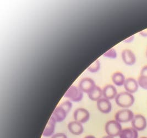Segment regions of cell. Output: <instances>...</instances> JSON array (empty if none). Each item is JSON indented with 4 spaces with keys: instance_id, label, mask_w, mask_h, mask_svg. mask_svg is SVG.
Masks as SVG:
<instances>
[{
    "instance_id": "8fae6325",
    "label": "cell",
    "mask_w": 147,
    "mask_h": 138,
    "mask_svg": "<svg viewBox=\"0 0 147 138\" xmlns=\"http://www.w3.org/2000/svg\"><path fill=\"white\" fill-rule=\"evenodd\" d=\"M56 123V121L51 116L47 123L45 128L44 129V131L42 133V136L47 138L53 136L55 131Z\"/></svg>"
},
{
    "instance_id": "277c9868",
    "label": "cell",
    "mask_w": 147,
    "mask_h": 138,
    "mask_svg": "<svg viewBox=\"0 0 147 138\" xmlns=\"http://www.w3.org/2000/svg\"><path fill=\"white\" fill-rule=\"evenodd\" d=\"M134 112L128 109H123L119 111L115 114V120L119 123H127L134 119Z\"/></svg>"
},
{
    "instance_id": "cb8c5ba5",
    "label": "cell",
    "mask_w": 147,
    "mask_h": 138,
    "mask_svg": "<svg viewBox=\"0 0 147 138\" xmlns=\"http://www.w3.org/2000/svg\"><path fill=\"white\" fill-rule=\"evenodd\" d=\"M85 138H96L95 137H94V136H92V135H88V136H87V137H86Z\"/></svg>"
},
{
    "instance_id": "44dd1931",
    "label": "cell",
    "mask_w": 147,
    "mask_h": 138,
    "mask_svg": "<svg viewBox=\"0 0 147 138\" xmlns=\"http://www.w3.org/2000/svg\"><path fill=\"white\" fill-rule=\"evenodd\" d=\"M51 138H67V135L62 133H59L52 136Z\"/></svg>"
},
{
    "instance_id": "7a4b0ae2",
    "label": "cell",
    "mask_w": 147,
    "mask_h": 138,
    "mask_svg": "<svg viewBox=\"0 0 147 138\" xmlns=\"http://www.w3.org/2000/svg\"><path fill=\"white\" fill-rule=\"evenodd\" d=\"M134 95L127 92L119 93L115 98L116 104L122 108L131 107L134 105Z\"/></svg>"
},
{
    "instance_id": "4316f807",
    "label": "cell",
    "mask_w": 147,
    "mask_h": 138,
    "mask_svg": "<svg viewBox=\"0 0 147 138\" xmlns=\"http://www.w3.org/2000/svg\"></svg>"
},
{
    "instance_id": "9a60e30c",
    "label": "cell",
    "mask_w": 147,
    "mask_h": 138,
    "mask_svg": "<svg viewBox=\"0 0 147 138\" xmlns=\"http://www.w3.org/2000/svg\"><path fill=\"white\" fill-rule=\"evenodd\" d=\"M119 137L120 138H138V133L133 127L127 128L122 129Z\"/></svg>"
},
{
    "instance_id": "ac0fdd59",
    "label": "cell",
    "mask_w": 147,
    "mask_h": 138,
    "mask_svg": "<svg viewBox=\"0 0 147 138\" xmlns=\"http://www.w3.org/2000/svg\"><path fill=\"white\" fill-rule=\"evenodd\" d=\"M138 83L142 89L147 90V75L140 74L138 79Z\"/></svg>"
},
{
    "instance_id": "ba28073f",
    "label": "cell",
    "mask_w": 147,
    "mask_h": 138,
    "mask_svg": "<svg viewBox=\"0 0 147 138\" xmlns=\"http://www.w3.org/2000/svg\"><path fill=\"white\" fill-rule=\"evenodd\" d=\"M95 86V82L93 79L86 78L80 80L79 89L82 92L89 94L93 90Z\"/></svg>"
},
{
    "instance_id": "5b68a950",
    "label": "cell",
    "mask_w": 147,
    "mask_h": 138,
    "mask_svg": "<svg viewBox=\"0 0 147 138\" xmlns=\"http://www.w3.org/2000/svg\"><path fill=\"white\" fill-rule=\"evenodd\" d=\"M65 96L73 102H80L83 98V92L76 86H71L65 94Z\"/></svg>"
},
{
    "instance_id": "7c38bea8",
    "label": "cell",
    "mask_w": 147,
    "mask_h": 138,
    "mask_svg": "<svg viewBox=\"0 0 147 138\" xmlns=\"http://www.w3.org/2000/svg\"><path fill=\"white\" fill-rule=\"evenodd\" d=\"M124 87L126 92L130 94H134L138 89L139 85L138 83V81L132 78H129L126 79Z\"/></svg>"
},
{
    "instance_id": "ffe728a7",
    "label": "cell",
    "mask_w": 147,
    "mask_h": 138,
    "mask_svg": "<svg viewBox=\"0 0 147 138\" xmlns=\"http://www.w3.org/2000/svg\"><path fill=\"white\" fill-rule=\"evenodd\" d=\"M104 56L109 59H116L117 57V53L114 48H112L105 53Z\"/></svg>"
},
{
    "instance_id": "5bb4252c",
    "label": "cell",
    "mask_w": 147,
    "mask_h": 138,
    "mask_svg": "<svg viewBox=\"0 0 147 138\" xmlns=\"http://www.w3.org/2000/svg\"><path fill=\"white\" fill-rule=\"evenodd\" d=\"M102 92L104 97L107 100L114 99L116 98L117 95V92L116 88L114 85L110 84L107 85L104 88Z\"/></svg>"
},
{
    "instance_id": "2e32d148",
    "label": "cell",
    "mask_w": 147,
    "mask_h": 138,
    "mask_svg": "<svg viewBox=\"0 0 147 138\" xmlns=\"http://www.w3.org/2000/svg\"><path fill=\"white\" fill-rule=\"evenodd\" d=\"M112 80L114 84L117 86L124 85L126 81L124 75L119 72L114 73L112 76Z\"/></svg>"
},
{
    "instance_id": "4fadbf2b",
    "label": "cell",
    "mask_w": 147,
    "mask_h": 138,
    "mask_svg": "<svg viewBox=\"0 0 147 138\" xmlns=\"http://www.w3.org/2000/svg\"><path fill=\"white\" fill-rule=\"evenodd\" d=\"M68 129L69 132L75 135H80L84 132L83 126L78 122L73 121L68 123Z\"/></svg>"
},
{
    "instance_id": "484cf974",
    "label": "cell",
    "mask_w": 147,
    "mask_h": 138,
    "mask_svg": "<svg viewBox=\"0 0 147 138\" xmlns=\"http://www.w3.org/2000/svg\"><path fill=\"white\" fill-rule=\"evenodd\" d=\"M147 138V137H142V138Z\"/></svg>"
},
{
    "instance_id": "603a6c76",
    "label": "cell",
    "mask_w": 147,
    "mask_h": 138,
    "mask_svg": "<svg viewBox=\"0 0 147 138\" xmlns=\"http://www.w3.org/2000/svg\"><path fill=\"white\" fill-rule=\"evenodd\" d=\"M140 34L143 37H147V29L140 32Z\"/></svg>"
},
{
    "instance_id": "52a82bcc",
    "label": "cell",
    "mask_w": 147,
    "mask_h": 138,
    "mask_svg": "<svg viewBox=\"0 0 147 138\" xmlns=\"http://www.w3.org/2000/svg\"><path fill=\"white\" fill-rule=\"evenodd\" d=\"M74 117L75 121L78 122L80 123H85L89 120L90 114L86 109L80 108L77 109L74 112Z\"/></svg>"
},
{
    "instance_id": "e0dca14e",
    "label": "cell",
    "mask_w": 147,
    "mask_h": 138,
    "mask_svg": "<svg viewBox=\"0 0 147 138\" xmlns=\"http://www.w3.org/2000/svg\"><path fill=\"white\" fill-rule=\"evenodd\" d=\"M103 95L102 90L99 86H95L93 90L88 94V96L90 99L93 101H98L101 99Z\"/></svg>"
},
{
    "instance_id": "8992f818",
    "label": "cell",
    "mask_w": 147,
    "mask_h": 138,
    "mask_svg": "<svg viewBox=\"0 0 147 138\" xmlns=\"http://www.w3.org/2000/svg\"><path fill=\"white\" fill-rule=\"evenodd\" d=\"M131 124L132 127L137 131H142L147 128V119L142 114H137L131 121Z\"/></svg>"
},
{
    "instance_id": "d6986e66",
    "label": "cell",
    "mask_w": 147,
    "mask_h": 138,
    "mask_svg": "<svg viewBox=\"0 0 147 138\" xmlns=\"http://www.w3.org/2000/svg\"><path fill=\"white\" fill-rule=\"evenodd\" d=\"M100 68V63L99 60H96L88 68V71L90 72L95 73L99 71Z\"/></svg>"
},
{
    "instance_id": "7402d4cb",
    "label": "cell",
    "mask_w": 147,
    "mask_h": 138,
    "mask_svg": "<svg viewBox=\"0 0 147 138\" xmlns=\"http://www.w3.org/2000/svg\"><path fill=\"white\" fill-rule=\"evenodd\" d=\"M134 35H132V36H131V37H129V38H128L127 39L125 40L124 41V42H126V43H129V42H132V41L134 40Z\"/></svg>"
},
{
    "instance_id": "9c48e42d",
    "label": "cell",
    "mask_w": 147,
    "mask_h": 138,
    "mask_svg": "<svg viewBox=\"0 0 147 138\" xmlns=\"http://www.w3.org/2000/svg\"><path fill=\"white\" fill-rule=\"evenodd\" d=\"M122 59L123 62L128 66H132L136 62L135 54L129 49H125L122 51Z\"/></svg>"
},
{
    "instance_id": "30bf717a",
    "label": "cell",
    "mask_w": 147,
    "mask_h": 138,
    "mask_svg": "<svg viewBox=\"0 0 147 138\" xmlns=\"http://www.w3.org/2000/svg\"><path fill=\"white\" fill-rule=\"evenodd\" d=\"M98 110L103 113L107 114L111 111L112 105L109 100L105 98H101L97 102Z\"/></svg>"
},
{
    "instance_id": "d4e9b609",
    "label": "cell",
    "mask_w": 147,
    "mask_h": 138,
    "mask_svg": "<svg viewBox=\"0 0 147 138\" xmlns=\"http://www.w3.org/2000/svg\"><path fill=\"white\" fill-rule=\"evenodd\" d=\"M102 138H114L113 137H110V136H109V135H107V136H106V137H103Z\"/></svg>"
},
{
    "instance_id": "3957f363",
    "label": "cell",
    "mask_w": 147,
    "mask_h": 138,
    "mask_svg": "<svg viewBox=\"0 0 147 138\" xmlns=\"http://www.w3.org/2000/svg\"><path fill=\"white\" fill-rule=\"evenodd\" d=\"M105 132L109 136L116 137L119 136L122 131L120 123L116 120H112L107 122L105 127Z\"/></svg>"
},
{
    "instance_id": "6da1fadb",
    "label": "cell",
    "mask_w": 147,
    "mask_h": 138,
    "mask_svg": "<svg viewBox=\"0 0 147 138\" xmlns=\"http://www.w3.org/2000/svg\"><path fill=\"white\" fill-rule=\"evenodd\" d=\"M72 107V103L66 101L57 107L52 114L56 122H61L64 120L67 117V114Z\"/></svg>"
}]
</instances>
